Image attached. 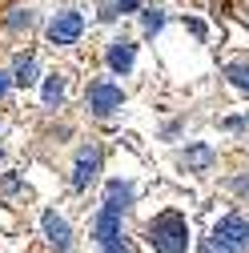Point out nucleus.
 Here are the masks:
<instances>
[{
	"instance_id": "obj_1",
	"label": "nucleus",
	"mask_w": 249,
	"mask_h": 253,
	"mask_svg": "<svg viewBox=\"0 0 249 253\" xmlns=\"http://www.w3.org/2000/svg\"><path fill=\"white\" fill-rule=\"evenodd\" d=\"M153 253H185L189 249V221H185L177 209H165L149 221V229H145Z\"/></svg>"
},
{
	"instance_id": "obj_2",
	"label": "nucleus",
	"mask_w": 249,
	"mask_h": 253,
	"mask_svg": "<svg viewBox=\"0 0 249 253\" xmlns=\"http://www.w3.org/2000/svg\"><path fill=\"white\" fill-rule=\"evenodd\" d=\"M245 245H249V221L229 213V217H221L213 225V233L205 241V253H241Z\"/></svg>"
},
{
	"instance_id": "obj_3",
	"label": "nucleus",
	"mask_w": 249,
	"mask_h": 253,
	"mask_svg": "<svg viewBox=\"0 0 249 253\" xmlns=\"http://www.w3.org/2000/svg\"><path fill=\"white\" fill-rule=\"evenodd\" d=\"M81 33H84V16L81 12H56L52 20H48V28H44V37H48V44H56V48H65V44H77L81 41Z\"/></svg>"
},
{
	"instance_id": "obj_4",
	"label": "nucleus",
	"mask_w": 249,
	"mask_h": 253,
	"mask_svg": "<svg viewBox=\"0 0 249 253\" xmlns=\"http://www.w3.org/2000/svg\"><path fill=\"white\" fill-rule=\"evenodd\" d=\"M121 105H124L121 84H113V81H92L88 84V109L97 113V117H113Z\"/></svg>"
},
{
	"instance_id": "obj_5",
	"label": "nucleus",
	"mask_w": 249,
	"mask_h": 253,
	"mask_svg": "<svg viewBox=\"0 0 249 253\" xmlns=\"http://www.w3.org/2000/svg\"><path fill=\"white\" fill-rule=\"evenodd\" d=\"M41 229H44V241H48L52 249H60V253L73 245V229H69V221L60 217L56 209H48V213L41 217Z\"/></svg>"
},
{
	"instance_id": "obj_6",
	"label": "nucleus",
	"mask_w": 249,
	"mask_h": 253,
	"mask_svg": "<svg viewBox=\"0 0 249 253\" xmlns=\"http://www.w3.org/2000/svg\"><path fill=\"white\" fill-rule=\"evenodd\" d=\"M105 60H109V69H113L117 77L133 73V65H137V44H133V41H124V37H117V41H109Z\"/></svg>"
},
{
	"instance_id": "obj_7",
	"label": "nucleus",
	"mask_w": 249,
	"mask_h": 253,
	"mask_svg": "<svg viewBox=\"0 0 249 253\" xmlns=\"http://www.w3.org/2000/svg\"><path fill=\"white\" fill-rule=\"evenodd\" d=\"M101 173V153L97 149H81L77 165H73V189H88Z\"/></svg>"
},
{
	"instance_id": "obj_8",
	"label": "nucleus",
	"mask_w": 249,
	"mask_h": 253,
	"mask_svg": "<svg viewBox=\"0 0 249 253\" xmlns=\"http://www.w3.org/2000/svg\"><path fill=\"white\" fill-rule=\"evenodd\" d=\"M129 205H133V185H129V181H109V185H105V205H101V209H109V213L121 217Z\"/></svg>"
},
{
	"instance_id": "obj_9",
	"label": "nucleus",
	"mask_w": 249,
	"mask_h": 253,
	"mask_svg": "<svg viewBox=\"0 0 249 253\" xmlns=\"http://www.w3.org/2000/svg\"><path fill=\"white\" fill-rule=\"evenodd\" d=\"M92 237H97V245H113V241H121V217L109 213V209H101L97 217H92Z\"/></svg>"
},
{
	"instance_id": "obj_10",
	"label": "nucleus",
	"mask_w": 249,
	"mask_h": 253,
	"mask_svg": "<svg viewBox=\"0 0 249 253\" xmlns=\"http://www.w3.org/2000/svg\"><path fill=\"white\" fill-rule=\"evenodd\" d=\"M12 84H20V88L37 84V56H33V52L16 56V69H12Z\"/></svg>"
},
{
	"instance_id": "obj_11",
	"label": "nucleus",
	"mask_w": 249,
	"mask_h": 253,
	"mask_svg": "<svg viewBox=\"0 0 249 253\" xmlns=\"http://www.w3.org/2000/svg\"><path fill=\"white\" fill-rule=\"evenodd\" d=\"M181 165H185V169H197V173H205V169L213 165V149H209V145H193L189 153L181 157Z\"/></svg>"
},
{
	"instance_id": "obj_12",
	"label": "nucleus",
	"mask_w": 249,
	"mask_h": 253,
	"mask_svg": "<svg viewBox=\"0 0 249 253\" xmlns=\"http://www.w3.org/2000/svg\"><path fill=\"white\" fill-rule=\"evenodd\" d=\"M225 77L237 92H245L249 97V60H233V65H225Z\"/></svg>"
},
{
	"instance_id": "obj_13",
	"label": "nucleus",
	"mask_w": 249,
	"mask_h": 253,
	"mask_svg": "<svg viewBox=\"0 0 249 253\" xmlns=\"http://www.w3.org/2000/svg\"><path fill=\"white\" fill-rule=\"evenodd\" d=\"M60 101H65V77L52 73V77L44 81V105H48V109H56Z\"/></svg>"
},
{
	"instance_id": "obj_14",
	"label": "nucleus",
	"mask_w": 249,
	"mask_h": 253,
	"mask_svg": "<svg viewBox=\"0 0 249 253\" xmlns=\"http://www.w3.org/2000/svg\"><path fill=\"white\" fill-rule=\"evenodd\" d=\"M133 8H141V0H109L105 4V20H113V16H121V12H133Z\"/></svg>"
},
{
	"instance_id": "obj_15",
	"label": "nucleus",
	"mask_w": 249,
	"mask_h": 253,
	"mask_svg": "<svg viewBox=\"0 0 249 253\" xmlns=\"http://www.w3.org/2000/svg\"><path fill=\"white\" fill-rule=\"evenodd\" d=\"M141 24H145V33L153 37V33H161V28H165V12L161 8H149L145 16H141Z\"/></svg>"
},
{
	"instance_id": "obj_16",
	"label": "nucleus",
	"mask_w": 249,
	"mask_h": 253,
	"mask_svg": "<svg viewBox=\"0 0 249 253\" xmlns=\"http://www.w3.org/2000/svg\"><path fill=\"white\" fill-rule=\"evenodd\" d=\"M33 20H37V16L28 12V8H24V12H12V16H8V33H20V28L28 33V28H33Z\"/></svg>"
},
{
	"instance_id": "obj_17",
	"label": "nucleus",
	"mask_w": 249,
	"mask_h": 253,
	"mask_svg": "<svg viewBox=\"0 0 249 253\" xmlns=\"http://www.w3.org/2000/svg\"><path fill=\"white\" fill-rule=\"evenodd\" d=\"M4 193H8V197H12V193H20V181H16V177H8V181H4Z\"/></svg>"
},
{
	"instance_id": "obj_18",
	"label": "nucleus",
	"mask_w": 249,
	"mask_h": 253,
	"mask_svg": "<svg viewBox=\"0 0 249 253\" xmlns=\"http://www.w3.org/2000/svg\"><path fill=\"white\" fill-rule=\"evenodd\" d=\"M8 84H12V77H8V73H0V101H4V92H8Z\"/></svg>"
},
{
	"instance_id": "obj_19",
	"label": "nucleus",
	"mask_w": 249,
	"mask_h": 253,
	"mask_svg": "<svg viewBox=\"0 0 249 253\" xmlns=\"http://www.w3.org/2000/svg\"><path fill=\"white\" fill-rule=\"evenodd\" d=\"M101 249H105V253H129V249L121 245V241H113V245H101Z\"/></svg>"
},
{
	"instance_id": "obj_20",
	"label": "nucleus",
	"mask_w": 249,
	"mask_h": 253,
	"mask_svg": "<svg viewBox=\"0 0 249 253\" xmlns=\"http://www.w3.org/2000/svg\"><path fill=\"white\" fill-rule=\"evenodd\" d=\"M237 193H249V177H241V181H237Z\"/></svg>"
}]
</instances>
